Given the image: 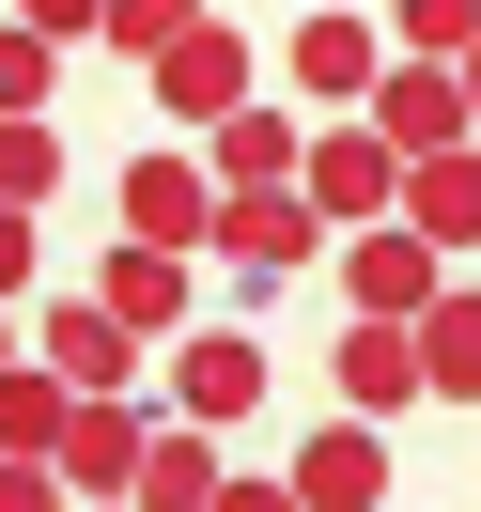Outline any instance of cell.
Wrapping results in <instances>:
<instances>
[{
	"label": "cell",
	"instance_id": "obj_22",
	"mask_svg": "<svg viewBox=\"0 0 481 512\" xmlns=\"http://www.w3.org/2000/svg\"><path fill=\"white\" fill-rule=\"evenodd\" d=\"M47 78H63V47L0 16V125H47Z\"/></svg>",
	"mask_w": 481,
	"mask_h": 512
},
{
	"label": "cell",
	"instance_id": "obj_8",
	"mask_svg": "<svg viewBox=\"0 0 481 512\" xmlns=\"http://www.w3.org/2000/svg\"><path fill=\"white\" fill-rule=\"evenodd\" d=\"M125 249H218V171L202 156H140L125 171Z\"/></svg>",
	"mask_w": 481,
	"mask_h": 512
},
{
	"label": "cell",
	"instance_id": "obj_11",
	"mask_svg": "<svg viewBox=\"0 0 481 512\" xmlns=\"http://www.w3.org/2000/svg\"><path fill=\"white\" fill-rule=\"evenodd\" d=\"M280 481H295V512H388V435L373 419H326Z\"/></svg>",
	"mask_w": 481,
	"mask_h": 512
},
{
	"label": "cell",
	"instance_id": "obj_23",
	"mask_svg": "<svg viewBox=\"0 0 481 512\" xmlns=\"http://www.w3.org/2000/svg\"><path fill=\"white\" fill-rule=\"evenodd\" d=\"M16 32H47V47H94V32H109V0H16Z\"/></svg>",
	"mask_w": 481,
	"mask_h": 512
},
{
	"label": "cell",
	"instance_id": "obj_21",
	"mask_svg": "<svg viewBox=\"0 0 481 512\" xmlns=\"http://www.w3.org/2000/svg\"><path fill=\"white\" fill-rule=\"evenodd\" d=\"M63 187V125H0V218H32Z\"/></svg>",
	"mask_w": 481,
	"mask_h": 512
},
{
	"label": "cell",
	"instance_id": "obj_15",
	"mask_svg": "<svg viewBox=\"0 0 481 512\" xmlns=\"http://www.w3.org/2000/svg\"><path fill=\"white\" fill-rule=\"evenodd\" d=\"M404 233H435V249H481V140L404 171Z\"/></svg>",
	"mask_w": 481,
	"mask_h": 512
},
{
	"label": "cell",
	"instance_id": "obj_4",
	"mask_svg": "<svg viewBox=\"0 0 481 512\" xmlns=\"http://www.w3.org/2000/svg\"><path fill=\"white\" fill-rule=\"evenodd\" d=\"M32 357L78 388V404H125L140 388V326L109 311V295H47V326H32Z\"/></svg>",
	"mask_w": 481,
	"mask_h": 512
},
{
	"label": "cell",
	"instance_id": "obj_28",
	"mask_svg": "<svg viewBox=\"0 0 481 512\" xmlns=\"http://www.w3.org/2000/svg\"><path fill=\"white\" fill-rule=\"evenodd\" d=\"M0 373H32V357H16V311H0Z\"/></svg>",
	"mask_w": 481,
	"mask_h": 512
},
{
	"label": "cell",
	"instance_id": "obj_25",
	"mask_svg": "<svg viewBox=\"0 0 481 512\" xmlns=\"http://www.w3.org/2000/svg\"><path fill=\"white\" fill-rule=\"evenodd\" d=\"M32 295V218H0V311Z\"/></svg>",
	"mask_w": 481,
	"mask_h": 512
},
{
	"label": "cell",
	"instance_id": "obj_19",
	"mask_svg": "<svg viewBox=\"0 0 481 512\" xmlns=\"http://www.w3.org/2000/svg\"><path fill=\"white\" fill-rule=\"evenodd\" d=\"M187 32H202V0H109V32H94V47H109V63H140V78H156V63H171Z\"/></svg>",
	"mask_w": 481,
	"mask_h": 512
},
{
	"label": "cell",
	"instance_id": "obj_18",
	"mask_svg": "<svg viewBox=\"0 0 481 512\" xmlns=\"http://www.w3.org/2000/svg\"><path fill=\"white\" fill-rule=\"evenodd\" d=\"M140 512H218V435H202V419H171V435H156V466H140Z\"/></svg>",
	"mask_w": 481,
	"mask_h": 512
},
{
	"label": "cell",
	"instance_id": "obj_12",
	"mask_svg": "<svg viewBox=\"0 0 481 512\" xmlns=\"http://www.w3.org/2000/svg\"><path fill=\"white\" fill-rule=\"evenodd\" d=\"M78 295H109V311L140 326V342H187V295H202V264H187V249H109Z\"/></svg>",
	"mask_w": 481,
	"mask_h": 512
},
{
	"label": "cell",
	"instance_id": "obj_24",
	"mask_svg": "<svg viewBox=\"0 0 481 512\" xmlns=\"http://www.w3.org/2000/svg\"><path fill=\"white\" fill-rule=\"evenodd\" d=\"M0 512H78V497H63V466H0Z\"/></svg>",
	"mask_w": 481,
	"mask_h": 512
},
{
	"label": "cell",
	"instance_id": "obj_5",
	"mask_svg": "<svg viewBox=\"0 0 481 512\" xmlns=\"http://www.w3.org/2000/svg\"><path fill=\"white\" fill-rule=\"evenodd\" d=\"M156 109H171V125H202V140H218L233 109H264V63H249V32H233V16H202V32L156 63Z\"/></svg>",
	"mask_w": 481,
	"mask_h": 512
},
{
	"label": "cell",
	"instance_id": "obj_9",
	"mask_svg": "<svg viewBox=\"0 0 481 512\" xmlns=\"http://www.w3.org/2000/svg\"><path fill=\"white\" fill-rule=\"evenodd\" d=\"M47 466H63V497H78V512H94V497H140V466H156V419H140V404H78Z\"/></svg>",
	"mask_w": 481,
	"mask_h": 512
},
{
	"label": "cell",
	"instance_id": "obj_17",
	"mask_svg": "<svg viewBox=\"0 0 481 512\" xmlns=\"http://www.w3.org/2000/svg\"><path fill=\"white\" fill-rule=\"evenodd\" d=\"M63 419H78V388L47 373V357H32V373H0V466H47V450H63Z\"/></svg>",
	"mask_w": 481,
	"mask_h": 512
},
{
	"label": "cell",
	"instance_id": "obj_27",
	"mask_svg": "<svg viewBox=\"0 0 481 512\" xmlns=\"http://www.w3.org/2000/svg\"><path fill=\"white\" fill-rule=\"evenodd\" d=\"M450 78H466V125H481V47H466V63H450Z\"/></svg>",
	"mask_w": 481,
	"mask_h": 512
},
{
	"label": "cell",
	"instance_id": "obj_13",
	"mask_svg": "<svg viewBox=\"0 0 481 512\" xmlns=\"http://www.w3.org/2000/svg\"><path fill=\"white\" fill-rule=\"evenodd\" d=\"M202 171H218V202H249V187H295V171H311V125H295V109H233V125L202 140Z\"/></svg>",
	"mask_w": 481,
	"mask_h": 512
},
{
	"label": "cell",
	"instance_id": "obj_6",
	"mask_svg": "<svg viewBox=\"0 0 481 512\" xmlns=\"http://www.w3.org/2000/svg\"><path fill=\"white\" fill-rule=\"evenodd\" d=\"M342 295H357V326H419L450 295V249L404 233V218H388V233H342Z\"/></svg>",
	"mask_w": 481,
	"mask_h": 512
},
{
	"label": "cell",
	"instance_id": "obj_7",
	"mask_svg": "<svg viewBox=\"0 0 481 512\" xmlns=\"http://www.w3.org/2000/svg\"><path fill=\"white\" fill-rule=\"evenodd\" d=\"M264 388H280V373H264L249 326H187V342H171V419H202V435H233Z\"/></svg>",
	"mask_w": 481,
	"mask_h": 512
},
{
	"label": "cell",
	"instance_id": "obj_1",
	"mask_svg": "<svg viewBox=\"0 0 481 512\" xmlns=\"http://www.w3.org/2000/svg\"><path fill=\"white\" fill-rule=\"evenodd\" d=\"M295 187H311V218H326V233H388V218H404V156L373 140V109L311 125V171H295Z\"/></svg>",
	"mask_w": 481,
	"mask_h": 512
},
{
	"label": "cell",
	"instance_id": "obj_26",
	"mask_svg": "<svg viewBox=\"0 0 481 512\" xmlns=\"http://www.w3.org/2000/svg\"><path fill=\"white\" fill-rule=\"evenodd\" d=\"M218 512H295V481H218Z\"/></svg>",
	"mask_w": 481,
	"mask_h": 512
},
{
	"label": "cell",
	"instance_id": "obj_16",
	"mask_svg": "<svg viewBox=\"0 0 481 512\" xmlns=\"http://www.w3.org/2000/svg\"><path fill=\"white\" fill-rule=\"evenodd\" d=\"M419 373H435V404H481V280H450L419 311Z\"/></svg>",
	"mask_w": 481,
	"mask_h": 512
},
{
	"label": "cell",
	"instance_id": "obj_10",
	"mask_svg": "<svg viewBox=\"0 0 481 512\" xmlns=\"http://www.w3.org/2000/svg\"><path fill=\"white\" fill-rule=\"evenodd\" d=\"M373 140H388L404 171H419V156H466V140H481V125H466V78H450V63H388V94H373Z\"/></svg>",
	"mask_w": 481,
	"mask_h": 512
},
{
	"label": "cell",
	"instance_id": "obj_29",
	"mask_svg": "<svg viewBox=\"0 0 481 512\" xmlns=\"http://www.w3.org/2000/svg\"><path fill=\"white\" fill-rule=\"evenodd\" d=\"M94 512H140V497H94Z\"/></svg>",
	"mask_w": 481,
	"mask_h": 512
},
{
	"label": "cell",
	"instance_id": "obj_20",
	"mask_svg": "<svg viewBox=\"0 0 481 512\" xmlns=\"http://www.w3.org/2000/svg\"><path fill=\"white\" fill-rule=\"evenodd\" d=\"M388 47H404V63H466V47H481V0H388Z\"/></svg>",
	"mask_w": 481,
	"mask_h": 512
},
{
	"label": "cell",
	"instance_id": "obj_3",
	"mask_svg": "<svg viewBox=\"0 0 481 512\" xmlns=\"http://www.w3.org/2000/svg\"><path fill=\"white\" fill-rule=\"evenodd\" d=\"M388 63H404V47H388L373 16H295V32H280V78L326 109V125H342V109H373V94H388Z\"/></svg>",
	"mask_w": 481,
	"mask_h": 512
},
{
	"label": "cell",
	"instance_id": "obj_14",
	"mask_svg": "<svg viewBox=\"0 0 481 512\" xmlns=\"http://www.w3.org/2000/svg\"><path fill=\"white\" fill-rule=\"evenodd\" d=\"M342 404L373 419H404V404H435V373H419V326H342Z\"/></svg>",
	"mask_w": 481,
	"mask_h": 512
},
{
	"label": "cell",
	"instance_id": "obj_2",
	"mask_svg": "<svg viewBox=\"0 0 481 512\" xmlns=\"http://www.w3.org/2000/svg\"><path fill=\"white\" fill-rule=\"evenodd\" d=\"M295 264H326L311 187H249V202H218V280H233V295H280Z\"/></svg>",
	"mask_w": 481,
	"mask_h": 512
}]
</instances>
